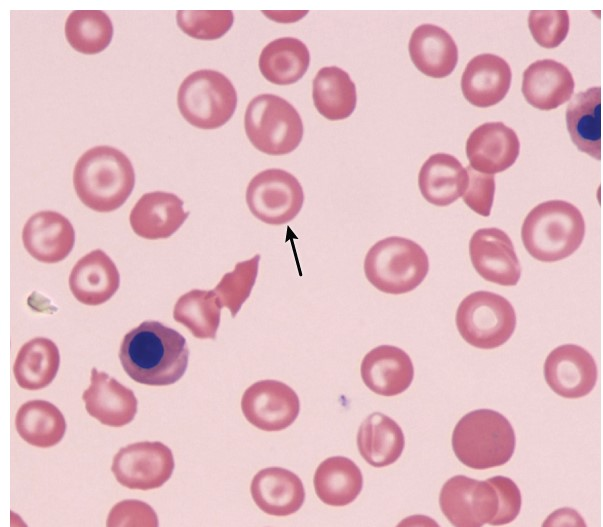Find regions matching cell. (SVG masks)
I'll list each match as a JSON object with an SVG mask.
<instances>
[{
	"mask_svg": "<svg viewBox=\"0 0 603 527\" xmlns=\"http://www.w3.org/2000/svg\"><path fill=\"white\" fill-rule=\"evenodd\" d=\"M186 339L161 322L147 320L125 334L120 363L134 381L149 386L171 385L181 379L188 365Z\"/></svg>",
	"mask_w": 603,
	"mask_h": 527,
	"instance_id": "cell-1",
	"label": "cell"
},
{
	"mask_svg": "<svg viewBox=\"0 0 603 527\" xmlns=\"http://www.w3.org/2000/svg\"><path fill=\"white\" fill-rule=\"evenodd\" d=\"M135 184L130 159L119 149L102 145L84 152L73 171V185L78 198L97 212H111L121 207Z\"/></svg>",
	"mask_w": 603,
	"mask_h": 527,
	"instance_id": "cell-2",
	"label": "cell"
},
{
	"mask_svg": "<svg viewBox=\"0 0 603 527\" xmlns=\"http://www.w3.org/2000/svg\"><path fill=\"white\" fill-rule=\"evenodd\" d=\"M585 236L580 210L564 200H549L526 216L521 238L527 252L542 262H555L572 255Z\"/></svg>",
	"mask_w": 603,
	"mask_h": 527,
	"instance_id": "cell-3",
	"label": "cell"
},
{
	"mask_svg": "<svg viewBox=\"0 0 603 527\" xmlns=\"http://www.w3.org/2000/svg\"><path fill=\"white\" fill-rule=\"evenodd\" d=\"M516 436L509 420L491 409L465 414L452 434L457 459L467 467L484 470L506 464L513 456Z\"/></svg>",
	"mask_w": 603,
	"mask_h": 527,
	"instance_id": "cell-4",
	"label": "cell"
},
{
	"mask_svg": "<svg viewBox=\"0 0 603 527\" xmlns=\"http://www.w3.org/2000/svg\"><path fill=\"white\" fill-rule=\"evenodd\" d=\"M429 260L416 242L399 236L379 240L367 252L364 272L367 280L388 294H404L414 290L425 279Z\"/></svg>",
	"mask_w": 603,
	"mask_h": 527,
	"instance_id": "cell-5",
	"label": "cell"
},
{
	"mask_svg": "<svg viewBox=\"0 0 603 527\" xmlns=\"http://www.w3.org/2000/svg\"><path fill=\"white\" fill-rule=\"evenodd\" d=\"M244 128L250 143L260 152L279 156L301 143L303 123L298 111L275 94H260L245 111Z\"/></svg>",
	"mask_w": 603,
	"mask_h": 527,
	"instance_id": "cell-6",
	"label": "cell"
},
{
	"mask_svg": "<svg viewBox=\"0 0 603 527\" xmlns=\"http://www.w3.org/2000/svg\"><path fill=\"white\" fill-rule=\"evenodd\" d=\"M237 92L221 72L197 70L181 83L177 105L183 118L200 129H216L226 124L237 107Z\"/></svg>",
	"mask_w": 603,
	"mask_h": 527,
	"instance_id": "cell-7",
	"label": "cell"
},
{
	"mask_svg": "<svg viewBox=\"0 0 603 527\" xmlns=\"http://www.w3.org/2000/svg\"><path fill=\"white\" fill-rule=\"evenodd\" d=\"M455 320L462 338L480 349L503 345L516 327L512 304L489 291H476L466 296L457 308Z\"/></svg>",
	"mask_w": 603,
	"mask_h": 527,
	"instance_id": "cell-8",
	"label": "cell"
},
{
	"mask_svg": "<svg viewBox=\"0 0 603 527\" xmlns=\"http://www.w3.org/2000/svg\"><path fill=\"white\" fill-rule=\"evenodd\" d=\"M304 193L291 173L271 168L256 174L248 184L246 203L250 212L270 225H283L300 212Z\"/></svg>",
	"mask_w": 603,
	"mask_h": 527,
	"instance_id": "cell-9",
	"label": "cell"
},
{
	"mask_svg": "<svg viewBox=\"0 0 603 527\" xmlns=\"http://www.w3.org/2000/svg\"><path fill=\"white\" fill-rule=\"evenodd\" d=\"M441 511L457 527H480L491 524L499 509L498 494L487 479L456 475L448 479L439 495Z\"/></svg>",
	"mask_w": 603,
	"mask_h": 527,
	"instance_id": "cell-10",
	"label": "cell"
},
{
	"mask_svg": "<svg viewBox=\"0 0 603 527\" xmlns=\"http://www.w3.org/2000/svg\"><path fill=\"white\" fill-rule=\"evenodd\" d=\"M111 470L116 480L127 488L155 489L171 477L174 457L171 449L162 442H137L116 453Z\"/></svg>",
	"mask_w": 603,
	"mask_h": 527,
	"instance_id": "cell-11",
	"label": "cell"
},
{
	"mask_svg": "<svg viewBox=\"0 0 603 527\" xmlns=\"http://www.w3.org/2000/svg\"><path fill=\"white\" fill-rule=\"evenodd\" d=\"M241 408L249 423L264 431L290 426L300 411L296 392L278 380H261L246 389Z\"/></svg>",
	"mask_w": 603,
	"mask_h": 527,
	"instance_id": "cell-12",
	"label": "cell"
},
{
	"mask_svg": "<svg viewBox=\"0 0 603 527\" xmlns=\"http://www.w3.org/2000/svg\"><path fill=\"white\" fill-rule=\"evenodd\" d=\"M597 365L583 347L564 344L553 349L544 363V378L548 386L568 399L588 395L597 381Z\"/></svg>",
	"mask_w": 603,
	"mask_h": 527,
	"instance_id": "cell-13",
	"label": "cell"
},
{
	"mask_svg": "<svg viewBox=\"0 0 603 527\" xmlns=\"http://www.w3.org/2000/svg\"><path fill=\"white\" fill-rule=\"evenodd\" d=\"M470 259L478 274L489 282L514 286L521 267L510 237L499 228L474 232L469 243Z\"/></svg>",
	"mask_w": 603,
	"mask_h": 527,
	"instance_id": "cell-14",
	"label": "cell"
},
{
	"mask_svg": "<svg viewBox=\"0 0 603 527\" xmlns=\"http://www.w3.org/2000/svg\"><path fill=\"white\" fill-rule=\"evenodd\" d=\"M520 142L516 132L502 122H488L475 128L466 141L470 166L481 173L495 174L510 168L518 158Z\"/></svg>",
	"mask_w": 603,
	"mask_h": 527,
	"instance_id": "cell-15",
	"label": "cell"
},
{
	"mask_svg": "<svg viewBox=\"0 0 603 527\" xmlns=\"http://www.w3.org/2000/svg\"><path fill=\"white\" fill-rule=\"evenodd\" d=\"M22 240L27 252L36 260L57 263L71 252L75 231L64 215L55 211H40L25 223Z\"/></svg>",
	"mask_w": 603,
	"mask_h": 527,
	"instance_id": "cell-16",
	"label": "cell"
},
{
	"mask_svg": "<svg viewBox=\"0 0 603 527\" xmlns=\"http://www.w3.org/2000/svg\"><path fill=\"white\" fill-rule=\"evenodd\" d=\"M82 400L90 416L111 427L129 424L137 413L138 401L134 392L95 367Z\"/></svg>",
	"mask_w": 603,
	"mask_h": 527,
	"instance_id": "cell-17",
	"label": "cell"
},
{
	"mask_svg": "<svg viewBox=\"0 0 603 527\" xmlns=\"http://www.w3.org/2000/svg\"><path fill=\"white\" fill-rule=\"evenodd\" d=\"M511 79V68L503 58L483 53L466 65L461 77V90L470 104L486 108L499 103L507 95Z\"/></svg>",
	"mask_w": 603,
	"mask_h": 527,
	"instance_id": "cell-18",
	"label": "cell"
},
{
	"mask_svg": "<svg viewBox=\"0 0 603 527\" xmlns=\"http://www.w3.org/2000/svg\"><path fill=\"white\" fill-rule=\"evenodd\" d=\"M361 377L374 393L395 396L404 392L412 383L414 367L409 355L401 348L380 345L364 356Z\"/></svg>",
	"mask_w": 603,
	"mask_h": 527,
	"instance_id": "cell-19",
	"label": "cell"
},
{
	"mask_svg": "<svg viewBox=\"0 0 603 527\" xmlns=\"http://www.w3.org/2000/svg\"><path fill=\"white\" fill-rule=\"evenodd\" d=\"M173 193L155 191L142 195L131 210L129 221L135 234L146 239L168 238L185 222L189 212Z\"/></svg>",
	"mask_w": 603,
	"mask_h": 527,
	"instance_id": "cell-20",
	"label": "cell"
},
{
	"mask_svg": "<svg viewBox=\"0 0 603 527\" xmlns=\"http://www.w3.org/2000/svg\"><path fill=\"white\" fill-rule=\"evenodd\" d=\"M575 83L570 70L552 59L531 63L523 73L522 93L533 107L549 111L568 101Z\"/></svg>",
	"mask_w": 603,
	"mask_h": 527,
	"instance_id": "cell-21",
	"label": "cell"
},
{
	"mask_svg": "<svg viewBox=\"0 0 603 527\" xmlns=\"http://www.w3.org/2000/svg\"><path fill=\"white\" fill-rule=\"evenodd\" d=\"M119 283L116 265L100 249L78 260L69 276V287L74 297L90 306L108 301L118 290Z\"/></svg>",
	"mask_w": 603,
	"mask_h": 527,
	"instance_id": "cell-22",
	"label": "cell"
},
{
	"mask_svg": "<svg viewBox=\"0 0 603 527\" xmlns=\"http://www.w3.org/2000/svg\"><path fill=\"white\" fill-rule=\"evenodd\" d=\"M250 490L255 504L273 516L291 515L301 508L305 500L300 478L281 467L260 470L252 479Z\"/></svg>",
	"mask_w": 603,
	"mask_h": 527,
	"instance_id": "cell-23",
	"label": "cell"
},
{
	"mask_svg": "<svg viewBox=\"0 0 603 527\" xmlns=\"http://www.w3.org/2000/svg\"><path fill=\"white\" fill-rule=\"evenodd\" d=\"M408 51L415 67L424 75L444 78L458 62V48L452 36L433 24H422L411 34Z\"/></svg>",
	"mask_w": 603,
	"mask_h": 527,
	"instance_id": "cell-24",
	"label": "cell"
},
{
	"mask_svg": "<svg viewBox=\"0 0 603 527\" xmlns=\"http://www.w3.org/2000/svg\"><path fill=\"white\" fill-rule=\"evenodd\" d=\"M466 168L453 155L436 153L422 165L418 186L429 203L444 207L455 202L467 187Z\"/></svg>",
	"mask_w": 603,
	"mask_h": 527,
	"instance_id": "cell-25",
	"label": "cell"
},
{
	"mask_svg": "<svg viewBox=\"0 0 603 527\" xmlns=\"http://www.w3.org/2000/svg\"><path fill=\"white\" fill-rule=\"evenodd\" d=\"M566 125L572 142L581 151L601 160V87L577 93L566 110Z\"/></svg>",
	"mask_w": 603,
	"mask_h": 527,
	"instance_id": "cell-26",
	"label": "cell"
},
{
	"mask_svg": "<svg viewBox=\"0 0 603 527\" xmlns=\"http://www.w3.org/2000/svg\"><path fill=\"white\" fill-rule=\"evenodd\" d=\"M357 445L363 459L374 467L393 464L405 447L401 427L383 413L370 414L360 425Z\"/></svg>",
	"mask_w": 603,
	"mask_h": 527,
	"instance_id": "cell-27",
	"label": "cell"
},
{
	"mask_svg": "<svg viewBox=\"0 0 603 527\" xmlns=\"http://www.w3.org/2000/svg\"><path fill=\"white\" fill-rule=\"evenodd\" d=\"M262 76L275 85H291L298 82L310 65L307 46L294 37H282L268 43L259 56Z\"/></svg>",
	"mask_w": 603,
	"mask_h": 527,
	"instance_id": "cell-28",
	"label": "cell"
},
{
	"mask_svg": "<svg viewBox=\"0 0 603 527\" xmlns=\"http://www.w3.org/2000/svg\"><path fill=\"white\" fill-rule=\"evenodd\" d=\"M312 98L321 116L331 121L343 120L356 108V85L345 70L323 67L313 79Z\"/></svg>",
	"mask_w": 603,
	"mask_h": 527,
	"instance_id": "cell-29",
	"label": "cell"
},
{
	"mask_svg": "<svg viewBox=\"0 0 603 527\" xmlns=\"http://www.w3.org/2000/svg\"><path fill=\"white\" fill-rule=\"evenodd\" d=\"M318 498L330 506H345L353 502L363 487V476L349 458L334 456L320 463L314 474Z\"/></svg>",
	"mask_w": 603,
	"mask_h": 527,
	"instance_id": "cell-30",
	"label": "cell"
},
{
	"mask_svg": "<svg viewBox=\"0 0 603 527\" xmlns=\"http://www.w3.org/2000/svg\"><path fill=\"white\" fill-rule=\"evenodd\" d=\"M59 365L60 353L57 345L48 338L37 337L20 348L13 373L21 388L38 390L51 384Z\"/></svg>",
	"mask_w": 603,
	"mask_h": 527,
	"instance_id": "cell-31",
	"label": "cell"
},
{
	"mask_svg": "<svg viewBox=\"0 0 603 527\" xmlns=\"http://www.w3.org/2000/svg\"><path fill=\"white\" fill-rule=\"evenodd\" d=\"M15 427L19 436L30 445L48 448L59 443L66 432L62 412L46 400H31L17 411Z\"/></svg>",
	"mask_w": 603,
	"mask_h": 527,
	"instance_id": "cell-32",
	"label": "cell"
},
{
	"mask_svg": "<svg viewBox=\"0 0 603 527\" xmlns=\"http://www.w3.org/2000/svg\"><path fill=\"white\" fill-rule=\"evenodd\" d=\"M221 305L213 290H191L177 300L173 317L199 339H215Z\"/></svg>",
	"mask_w": 603,
	"mask_h": 527,
	"instance_id": "cell-33",
	"label": "cell"
},
{
	"mask_svg": "<svg viewBox=\"0 0 603 527\" xmlns=\"http://www.w3.org/2000/svg\"><path fill=\"white\" fill-rule=\"evenodd\" d=\"M64 32L73 49L94 55L110 44L114 28L110 17L101 10H74L66 19Z\"/></svg>",
	"mask_w": 603,
	"mask_h": 527,
	"instance_id": "cell-34",
	"label": "cell"
},
{
	"mask_svg": "<svg viewBox=\"0 0 603 527\" xmlns=\"http://www.w3.org/2000/svg\"><path fill=\"white\" fill-rule=\"evenodd\" d=\"M260 255L238 262L232 272L226 273L213 289L221 307L230 310L232 317L248 299L258 275Z\"/></svg>",
	"mask_w": 603,
	"mask_h": 527,
	"instance_id": "cell-35",
	"label": "cell"
},
{
	"mask_svg": "<svg viewBox=\"0 0 603 527\" xmlns=\"http://www.w3.org/2000/svg\"><path fill=\"white\" fill-rule=\"evenodd\" d=\"M176 22L192 38L216 40L231 29L234 14L231 10H178Z\"/></svg>",
	"mask_w": 603,
	"mask_h": 527,
	"instance_id": "cell-36",
	"label": "cell"
},
{
	"mask_svg": "<svg viewBox=\"0 0 603 527\" xmlns=\"http://www.w3.org/2000/svg\"><path fill=\"white\" fill-rule=\"evenodd\" d=\"M528 27L537 44L543 48H556L569 32V13L566 10H532Z\"/></svg>",
	"mask_w": 603,
	"mask_h": 527,
	"instance_id": "cell-37",
	"label": "cell"
},
{
	"mask_svg": "<svg viewBox=\"0 0 603 527\" xmlns=\"http://www.w3.org/2000/svg\"><path fill=\"white\" fill-rule=\"evenodd\" d=\"M468 182L463 200L474 212L487 217L491 208L495 193V179L492 174L481 173L474 170L470 165L466 167Z\"/></svg>",
	"mask_w": 603,
	"mask_h": 527,
	"instance_id": "cell-38",
	"label": "cell"
},
{
	"mask_svg": "<svg viewBox=\"0 0 603 527\" xmlns=\"http://www.w3.org/2000/svg\"><path fill=\"white\" fill-rule=\"evenodd\" d=\"M494 486L498 498L499 509L490 525H505L516 519L518 516L522 498L517 484L505 476H494L488 479Z\"/></svg>",
	"mask_w": 603,
	"mask_h": 527,
	"instance_id": "cell-39",
	"label": "cell"
},
{
	"mask_svg": "<svg viewBox=\"0 0 603 527\" xmlns=\"http://www.w3.org/2000/svg\"><path fill=\"white\" fill-rule=\"evenodd\" d=\"M142 520L147 521L150 526H157V516L154 513L153 509L148 506L144 502H140L138 508L135 513L129 514L127 511L123 510L118 504L111 510L107 526H115V525H137L136 521H139L142 526H146Z\"/></svg>",
	"mask_w": 603,
	"mask_h": 527,
	"instance_id": "cell-40",
	"label": "cell"
}]
</instances>
